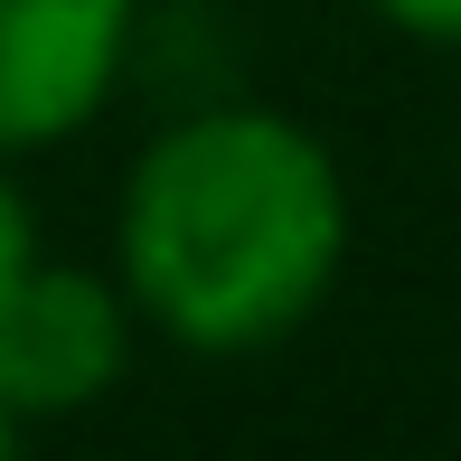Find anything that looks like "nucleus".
<instances>
[{
    "instance_id": "1",
    "label": "nucleus",
    "mask_w": 461,
    "mask_h": 461,
    "mask_svg": "<svg viewBox=\"0 0 461 461\" xmlns=\"http://www.w3.org/2000/svg\"><path fill=\"white\" fill-rule=\"evenodd\" d=\"M348 255L339 160L264 104H207L141 151L122 188V292L207 358L274 348L321 311Z\"/></svg>"
},
{
    "instance_id": "2",
    "label": "nucleus",
    "mask_w": 461,
    "mask_h": 461,
    "mask_svg": "<svg viewBox=\"0 0 461 461\" xmlns=\"http://www.w3.org/2000/svg\"><path fill=\"white\" fill-rule=\"evenodd\" d=\"M122 358H132V292H113L104 274L29 264L0 292V405L19 414V433L113 395Z\"/></svg>"
},
{
    "instance_id": "3",
    "label": "nucleus",
    "mask_w": 461,
    "mask_h": 461,
    "mask_svg": "<svg viewBox=\"0 0 461 461\" xmlns=\"http://www.w3.org/2000/svg\"><path fill=\"white\" fill-rule=\"evenodd\" d=\"M132 57V0H0V151L67 141Z\"/></svg>"
},
{
    "instance_id": "4",
    "label": "nucleus",
    "mask_w": 461,
    "mask_h": 461,
    "mask_svg": "<svg viewBox=\"0 0 461 461\" xmlns=\"http://www.w3.org/2000/svg\"><path fill=\"white\" fill-rule=\"evenodd\" d=\"M29 264H38V217H29V198H19V179L0 170V292L29 274Z\"/></svg>"
},
{
    "instance_id": "5",
    "label": "nucleus",
    "mask_w": 461,
    "mask_h": 461,
    "mask_svg": "<svg viewBox=\"0 0 461 461\" xmlns=\"http://www.w3.org/2000/svg\"><path fill=\"white\" fill-rule=\"evenodd\" d=\"M386 29L405 38H433V48H461V0H367Z\"/></svg>"
},
{
    "instance_id": "6",
    "label": "nucleus",
    "mask_w": 461,
    "mask_h": 461,
    "mask_svg": "<svg viewBox=\"0 0 461 461\" xmlns=\"http://www.w3.org/2000/svg\"><path fill=\"white\" fill-rule=\"evenodd\" d=\"M10 443H19V414H10V405H0V452H10Z\"/></svg>"
}]
</instances>
